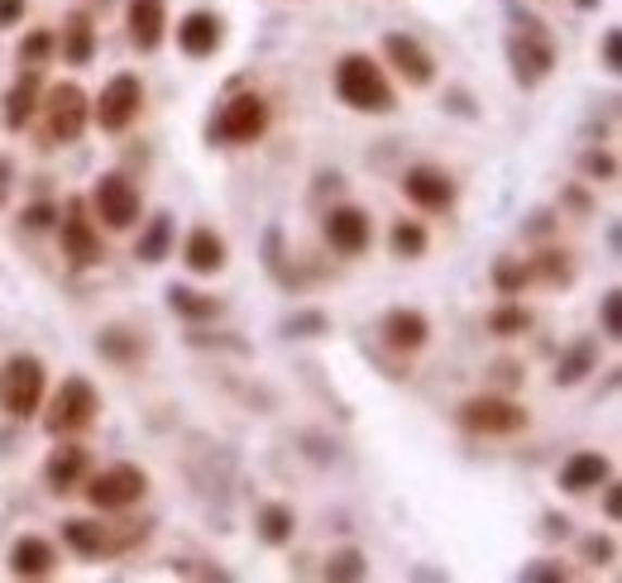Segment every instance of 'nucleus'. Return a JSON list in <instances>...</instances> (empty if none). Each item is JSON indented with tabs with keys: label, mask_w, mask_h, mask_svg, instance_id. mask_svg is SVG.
<instances>
[{
	"label": "nucleus",
	"mask_w": 622,
	"mask_h": 583,
	"mask_svg": "<svg viewBox=\"0 0 622 583\" xmlns=\"http://www.w3.org/2000/svg\"><path fill=\"white\" fill-rule=\"evenodd\" d=\"M335 91H340V101L354 106V111H369V115H388L393 111L388 77H383V67L364 53L340 58V67H335Z\"/></svg>",
	"instance_id": "nucleus-1"
},
{
	"label": "nucleus",
	"mask_w": 622,
	"mask_h": 583,
	"mask_svg": "<svg viewBox=\"0 0 622 583\" xmlns=\"http://www.w3.org/2000/svg\"><path fill=\"white\" fill-rule=\"evenodd\" d=\"M39 402H43V363L34 355H15L0 369V407L15 421H24L39 411Z\"/></svg>",
	"instance_id": "nucleus-2"
},
{
	"label": "nucleus",
	"mask_w": 622,
	"mask_h": 583,
	"mask_svg": "<svg viewBox=\"0 0 622 583\" xmlns=\"http://www.w3.org/2000/svg\"><path fill=\"white\" fill-rule=\"evenodd\" d=\"M96 411H101L96 387L87 379H67L63 387H58V397H53V407H48L43 426H48V435H77V431H87L91 421H96Z\"/></svg>",
	"instance_id": "nucleus-3"
},
{
	"label": "nucleus",
	"mask_w": 622,
	"mask_h": 583,
	"mask_svg": "<svg viewBox=\"0 0 622 583\" xmlns=\"http://www.w3.org/2000/svg\"><path fill=\"white\" fill-rule=\"evenodd\" d=\"M43 115H48V139L53 144H77L82 129H87V115H91L87 91H82L77 82H63V87L48 91Z\"/></svg>",
	"instance_id": "nucleus-4"
},
{
	"label": "nucleus",
	"mask_w": 622,
	"mask_h": 583,
	"mask_svg": "<svg viewBox=\"0 0 622 583\" xmlns=\"http://www.w3.org/2000/svg\"><path fill=\"white\" fill-rule=\"evenodd\" d=\"M144 488H149V479H144V469L135 464H111L101 469L96 479L87 483V497L91 507H101V512H125V507H135Z\"/></svg>",
	"instance_id": "nucleus-5"
},
{
	"label": "nucleus",
	"mask_w": 622,
	"mask_h": 583,
	"mask_svg": "<svg viewBox=\"0 0 622 583\" xmlns=\"http://www.w3.org/2000/svg\"><path fill=\"white\" fill-rule=\"evenodd\" d=\"M139 106H144V87H139V77H135V72H120V77L105 82V91H101V101L91 106V115H96V125H101V129H111V135H120V129L135 125Z\"/></svg>",
	"instance_id": "nucleus-6"
},
{
	"label": "nucleus",
	"mask_w": 622,
	"mask_h": 583,
	"mask_svg": "<svg viewBox=\"0 0 622 583\" xmlns=\"http://www.w3.org/2000/svg\"><path fill=\"white\" fill-rule=\"evenodd\" d=\"M460 426L474 435H512L526 426V411L518 402H502V397H470L460 407Z\"/></svg>",
	"instance_id": "nucleus-7"
},
{
	"label": "nucleus",
	"mask_w": 622,
	"mask_h": 583,
	"mask_svg": "<svg viewBox=\"0 0 622 583\" xmlns=\"http://www.w3.org/2000/svg\"><path fill=\"white\" fill-rule=\"evenodd\" d=\"M263 129H269V106H263V96H235L221 111V120H215V139H225V144H254Z\"/></svg>",
	"instance_id": "nucleus-8"
},
{
	"label": "nucleus",
	"mask_w": 622,
	"mask_h": 583,
	"mask_svg": "<svg viewBox=\"0 0 622 583\" xmlns=\"http://www.w3.org/2000/svg\"><path fill=\"white\" fill-rule=\"evenodd\" d=\"M63 253L72 263H82V269H91V263L105 259L101 235H96V225L87 221V201H67V211H63Z\"/></svg>",
	"instance_id": "nucleus-9"
},
{
	"label": "nucleus",
	"mask_w": 622,
	"mask_h": 583,
	"mask_svg": "<svg viewBox=\"0 0 622 583\" xmlns=\"http://www.w3.org/2000/svg\"><path fill=\"white\" fill-rule=\"evenodd\" d=\"M96 211H101V221L111 230H129L139 221V191L129 187L120 173H105L101 182H96Z\"/></svg>",
	"instance_id": "nucleus-10"
},
{
	"label": "nucleus",
	"mask_w": 622,
	"mask_h": 583,
	"mask_svg": "<svg viewBox=\"0 0 622 583\" xmlns=\"http://www.w3.org/2000/svg\"><path fill=\"white\" fill-rule=\"evenodd\" d=\"M326 239L335 253H345V259H354V253L369 249V215L354 211V206H340V211L326 215Z\"/></svg>",
	"instance_id": "nucleus-11"
},
{
	"label": "nucleus",
	"mask_w": 622,
	"mask_h": 583,
	"mask_svg": "<svg viewBox=\"0 0 622 583\" xmlns=\"http://www.w3.org/2000/svg\"><path fill=\"white\" fill-rule=\"evenodd\" d=\"M383 53H388V63L402 72L412 87H426L431 77H436V63H431V53L416 39H407V34H388L383 39Z\"/></svg>",
	"instance_id": "nucleus-12"
},
{
	"label": "nucleus",
	"mask_w": 622,
	"mask_h": 583,
	"mask_svg": "<svg viewBox=\"0 0 622 583\" xmlns=\"http://www.w3.org/2000/svg\"><path fill=\"white\" fill-rule=\"evenodd\" d=\"M402 191H407V201H416L422 211H446L455 201V182L440 173V168H412V173L402 177Z\"/></svg>",
	"instance_id": "nucleus-13"
},
{
	"label": "nucleus",
	"mask_w": 622,
	"mask_h": 583,
	"mask_svg": "<svg viewBox=\"0 0 622 583\" xmlns=\"http://www.w3.org/2000/svg\"><path fill=\"white\" fill-rule=\"evenodd\" d=\"M512 63H518V82H542L550 67H556V53H550V44L542 39L536 29H522L518 39H512Z\"/></svg>",
	"instance_id": "nucleus-14"
},
{
	"label": "nucleus",
	"mask_w": 622,
	"mask_h": 583,
	"mask_svg": "<svg viewBox=\"0 0 622 583\" xmlns=\"http://www.w3.org/2000/svg\"><path fill=\"white\" fill-rule=\"evenodd\" d=\"M163 29H167L163 0H135L129 5V39H135L139 53H153L163 44Z\"/></svg>",
	"instance_id": "nucleus-15"
},
{
	"label": "nucleus",
	"mask_w": 622,
	"mask_h": 583,
	"mask_svg": "<svg viewBox=\"0 0 622 583\" xmlns=\"http://www.w3.org/2000/svg\"><path fill=\"white\" fill-rule=\"evenodd\" d=\"M177 48H183L187 58H211L215 48H221V20L207 15V10L187 15L183 24H177Z\"/></svg>",
	"instance_id": "nucleus-16"
},
{
	"label": "nucleus",
	"mask_w": 622,
	"mask_h": 583,
	"mask_svg": "<svg viewBox=\"0 0 622 583\" xmlns=\"http://www.w3.org/2000/svg\"><path fill=\"white\" fill-rule=\"evenodd\" d=\"M608 479V459L594 455V449H584V455H570L565 469H560V488L565 493H589L598 483Z\"/></svg>",
	"instance_id": "nucleus-17"
},
{
	"label": "nucleus",
	"mask_w": 622,
	"mask_h": 583,
	"mask_svg": "<svg viewBox=\"0 0 622 583\" xmlns=\"http://www.w3.org/2000/svg\"><path fill=\"white\" fill-rule=\"evenodd\" d=\"M87 473V449H77V445H63V449H53V459L43 464V479H48V488L53 493H67V488H77V479Z\"/></svg>",
	"instance_id": "nucleus-18"
},
{
	"label": "nucleus",
	"mask_w": 622,
	"mask_h": 583,
	"mask_svg": "<svg viewBox=\"0 0 622 583\" xmlns=\"http://www.w3.org/2000/svg\"><path fill=\"white\" fill-rule=\"evenodd\" d=\"M426 335H431V325L422 311H388V321H383V339L393 349H422Z\"/></svg>",
	"instance_id": "nucleus-19"
},
{
	"label": "nucleus",
	"mask_w": 622,
	"mask_h": 583,
	"mask_svg": "<svg viewBox=\"0 0 622 583\" xmlns=\"http://www.w3.org/2000/svg\"><path fill=\"white\" fill-rule=\"evenodd\" d=\"M10 569H15L20 579H48L53 574V545L39 536H24L15 550H10Z\"/></svg>",
	"instance_id": "nucleus-20"
},
{
	"label": "nucleus",
	"mask_w": 622,
	"mask_h": 583,
	"mask_svg": "<svg viewBox=\"0 0 622 583\" xmlns=\"http://www.w3.org/2000/svg\"><path fill=\"white\" fill-rule=\"evenodd\" d=\"M34 111H39V72H24L15 87H10V96H5V125L24 129L34 120Z\"/></svg>",
	"instance_id": "nucleus-21"
},
{
	"label": "nucleus",
	"mask_w": 622,
	"mask_h": 583,
	"mask_svg": "<svg viewBox=\"0 0 622 583\" xmlns=\"http://www.w3.org/2000/svg\"><path fill=\"white\" fill-rule=\"evenodd\" d=\"M187 269L191 273H221L225 269V239L215 230H191L187 239Z\"/></svg>",
	"instance_id": "nucleus-22"
},
{
	"label": "nucleus",
	"mask_w": 622,
	"mask_h": 583,
	"mask_svg": "<svg viewBox=\"0 0 622 583\" xmlns=\"http://www.w3.org/2000/svg\"><path fill=\"white\" fill-rule=\"evenodd\" d=\"M63 541L72 545L77 555H87V560H101L105 550H115V541H111V531L105 526H96V521H63Z\"/></svg>",
	"instance_id": "nucleus-23"
},
{
	"label": "nucleus",
	"mask_w": 622,
	"mask_h": 583,
	"mask_svg": "<svg viewBox=\"0 0 622 583\" xmlns=\"http://www.w3.org/2000/svg\"><path fill=\"white\" fill-rule=\"evenodd\" d=\"M91 53H96V29H91V20L87 15H72L63 24V58L72 67H82V63H91Z\"/></svg>",
	"instance_id": "nucleus-24"
},
{
	"label": "nucleus",
	"mask_w": 622,
	"mask_h": 583,
	"mask_svg": "<svg viewBox=\"0 0 622 583\" xmlns=\"http://www.w3.org/2000/svg\"><path fill=\"white\" fill-rule=\"evenodd\" d=\"M167 301H173V311L187 315V321H211V315L221 311V301L201 297V292H191V287H173V292H167Z\"/></svg>",
	"instance_id": "nucleus-25"
},
{
	"label": "nucleus",
	"mask_w": 622,
	"mask_h": 583,
	"mask_svg": "<svg viewBox=\"0 0 622 583\" xmlns=\"http://www.w3.org/2000/svg\"><path fill=\"white\" fill-rule=\"evenodd\" d=\"M259 531H263V541H269V545H283V541H293L297 521H293V512H287V507H263Z\"/></svg>",
	"instance_id": "nucleus-26"
},
{
	"label": "nucleus",
	"mask_w": 622,
	"mask_h": 583,
	"mask_svg": "<svg viewBox=\"0 0 622 583\" xmlns=\"http://www.w3.org/2000/svg\"><path fill=\"white\" fill-rule=\"evenodd\" d=\"M96 349H101L105 359H120V363H129V359H139L144 355V345L129 331H105L101 339H96Z\"/></svg>",
	"instance_id": "nucleus-27"
},
{
	"label": "nucleus",
	"mask_w": 622,
	"mask_h": 583,
	"mask_svg": "<svg viewBox=\"0 0 622 583\" xmlns=\"http://www.w3.org/2000/svg\"><path fill=\"white\" fill-rule=\"evenodd\" d=\"M393 253H398V259H422L426 253V230L416 221H402L398 230H393Z\"/></svg>",
	"instance_id": "nucleus-28"
},
{
	"label": "nucleus",
	"mask_w": 622,
	"mask_h": 583,
	"mask_svg": "<svg viewBox=\"0 0 622 583\" xmlns=\"http://www.w3.org/2000/svg\"><path fill=\"white\" fill-rule=\"evenodd\" d=\"M167 235H173V225H167V215H159V221L149 225V235L139 239V259L144 263H159L163 249H167Z\"/></svg>",
	"instance_id": "nucleus-29"
},
{
	"label": "nucleus",
	"mask_w": 622,
	"mask_h": 583,
	"mask_svg": "<svg viewBox=\"0 0 622 583\" xmlns=\"http://www.w3.org/2000/svg\"><path fill=\"white\" fill-rule=\"evenodd\" d=\"M488 325H494V335H522L526 325H532V315H526L522 307H502Z\"/></svg>",
	"instance_id": "nucleus-30"
},
{
	"label": "nucleus",
	"mask_w": 622,
	"mask_h": 583,
	"mask_svg": "<svg viewBox=\"0 0 622 583\" xmlns=\"http://www.w3.org/2000/svg\"><path fill=\"white\" fill-rule=\"evenodd\" d=\"M326 574H331V579H364L369 569H364V560H359L354 550H345V555H335V560H331Z\"/></svg>",
	"instance_id": "nucleus-31"
},
{
	"label": "nucleus",
	"mask_w": 622,
	"mask_h": 583,
	"mask_svg": "<svg viewBox=\"0 0 622 583\" xmlns=\"http://www.w3.org/2000/svg\"><path fill=\"white\" fill-rule=\"evenodd\" d=\"M48 48H53V39H48V34L39 29V34H29V39H24V48H20V58H24V63H39V58L48 53Z\"/></svg>",
	"instance_id": "nucleus-32"
},
{
	"label": "nucleus",
	"mask_w": 622,
	"mask_h": 583,
	"mask_svg": "<svg viewBox=\"0 0 622 583\" xmlns=\"http://www.w3.org/2000/svg\"><path fill=\"white\" fill-rule=\"evenodd\" d=\"M584 363H589V349H580V355H570V363H560L556 383H580V379H584Z\"/></svg>",
	"instance_id": "nucleus-33"
},
{
	"label": "nucleus",
	"mask_w": 622,
	"mask_h": 583,
	"mask_svg": "<svg viewBox=\"0 0 622 583\" xmlns=\"http://www.w3.org/2000/svg\"><path fill=\"white\" fill-rule=\"evenodd\" d=\"M618 331H622V321H618V292H608V297H604V335L618 339Z\"/></svg>",
	"instance_id": "nucleus-34"
},
{
	"label": "nucleus",
	"mask_w": 622,
	"mask_h": 583,
	"mask_svg": "<svg viewBox=\"0 0 622 583\" xmlns=\"http://www.w3.org/2000/svg\"><path fill=\"white\" fill-rule=\"evenodd\" d=\"M24 225H29V230L53 225V206H29V211H24Z\"/></svg>",
	"instance_id": "nucleus-35"
},
{
	"label": "nucleus",
	"mask_w": 622,
	"mask_h": 583,
	"mask_svg": "<svg viewBox=\"0 0 622 583\" xmlns=\"http://www.w3.org/2000/svg\"><path fill=\"white\" fill-rule=\"evenodd\" d=\"M20 20H24V0H0V29H10Z\"/></svg>",
	"instance_id": "nucleus-36"
},
{
	"label": "nucleus",
	"mask_w": 622,
	"mask_h": 583,
	"mask_svg": "<svg viewBox=\"0 0 622 583\" xmlns=\"http://www.w3.org/2000/svg\"><path fill=\"white\" fill-rule=\"evenodd\" d=\"M522 283H526L522 269H512V263H502V269H498V287H502V292H518Z\"/></svg>",
	"instance_id": "nucleus-37"
},
{
	"label": "nucleus",
	"mask_w": 622,
	"mask_h": 583,
	"mask_svg": "<svg viewBox=\"0 0 622 583\" xmlns=\"http://www.w3.org/2000/svg\"><path fill=\"white\" fill-rule=\"evenodd\" d=\"M604 63H608V72H618V34L604 39Z\"/></svg>",
	"instance_id": "nucleus-38"
},
{
	"label": "nucleus",
	"mask_w": 622,
	"mask_h": 583,
	"mask_svg": "<svg viewBox=\"0 0 622 583\" xmlns=\"http://www.w3.org/2000/svg\"><path fill=\"white\" fill-rule=\"evenodd\" d=\"M584 550H589V560H608V555H613V545H608V541H589Z\"/></svg>",
	"instance_id": "nucleus-39"
},
{
	"label": "nucleus",
	"mask_w": 622,
	"mask_h": 583,
	"mask_svg": "<svg viewBox=\"0 0 622 583\" xmlns=\"http://www.w3.org/2000/svg\"><path fill=\"white\" fill-rule=\"evenodd\" d=\"M5 177H10V163H0V201H5Z\"/></svg>",
	"instance_id": "nucleus-40"
}]
</instances>
